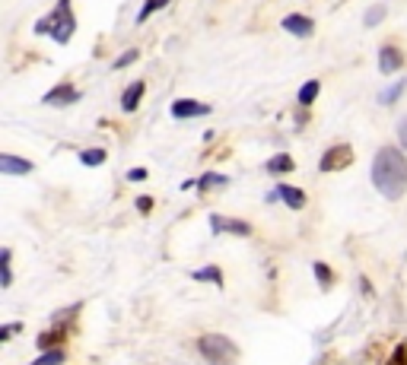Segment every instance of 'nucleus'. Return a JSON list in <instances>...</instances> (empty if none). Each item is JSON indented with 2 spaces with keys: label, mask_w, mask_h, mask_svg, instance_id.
<instances>
[{
  "label": "nucleus",
  "mask_w": 407,
  "mask_h": 365,
  "mask_svg": "<svg viewBox=\"0 0 407 365\" xmlns=\"http://www.w3.org/2000/svg\"><path fill=\"white\" fill-rule=\"evenodd\" d=\"M293 168H296V162H293V156H286V153L267 159V172L271 175H286V172H293Z\"/></svg>",
  "instance_id": "13"
},
{
  "label": "nucleus",
  "mask_w": 407,
  "mask_h": 365,
  "mask_svg": "<svg viewBox=\"0 0 407 365\" xmlns=\"http://www.w3.org/2000/svg\"><path fill=\"white\" fill-rule=\"evenodd\" d=\"M404 89H407V80H398V83H391L388 89L379 96V102H382V105H395V102L401 99V92H404Z\"/></svg>",
  "instance_id": "14"
},
{
  "label": "nucleus",
  "mask_w": 407,
  "mask_h": 365,
  "mask_svg": "<svg viewBox=\"0 0 407 365\" xmlns=\"http://www.w3.org/2000/svg\"><path fill=\"white\" fill-rule=\"evenodd\" d=\"M198 353L210 365H236V359H239V346L223 333H204L198 340Z\"/></svg>",
  "instance_id": "3"
},
{
  "label": "nucleus",
  "mask_w": 407,
  "mask_h": 365,
  "mask_svg": "<svg viewBox=\"0 0 407 365\" xmlns=\"http://www.w3.org/2000/svg\"><path fill=\"white\" fill-rule=\"evenodd\" d=\"M105 159H108L105 150H83L80 153V162H83V166H102Z\"/></svg>",
  "instance_id": "20"
},
{
  "label": "nucleus",
  "mask_w": 407,
  "mask_h": 365,
  "mask_svg": "<svg viewBox=\"0 0 407 365\" xmlns=\"http://www.w3.org/2000/svg\"><path fill=\"white\" fill-rule=\"evenodd\" d=\"M137 54H140V51L137 48H131V51H125V54H121V58L115 60V70H125L127 64H134V60H137Z\"/></svg>",
  "instance_id": "24"
},
{
  "label": "nucleus",
  "mask_w": 407,
  "mask_h": 365,
  "mask_svg": "<svg viewBox=\"0 0 407 365\" xmlns=\"http://www.w3.org/2000/svg\"><path fill=\"white\" fill-rule=\"evenodd\" d=\"M401 67H404V54H401L398 45H382L379 48V70L382 74H395Z\"/></svg>",
  "instance_id": "6"
},
{
  "label": "nucleus",
  "mask_w": 407,
  "mask_h": 365,
  "mask_svg": "<svg viewBox=\"0 0 407 365\" xmlns=\"http://www.w3.org/2000/svg\"><path fill=\"white\" fill-rule=\"evenodd\" d=\"M373 184L388 200H401L407 191V159L398 146H382L373 159Z\"/></svg>",
  "instance_id": "1"
},
{
  "label": "nucleus",
  "mask_w": 407,
  "mask_h": 365,
  "mask_svg": "<svg viewBox=\"0 0 407 365\" xmlns=\"http://www.w3.org/2000/svg\"><path fill=\"white\" fill-rule=\"evenodd\" d=\"M45 105H54V108H64V105H74V102H80V89H76L74 83H58L54 89H48L42 96Z\"/></svg>",
  "instance_id": "5"
},
{
  "label": "nucleus",
  "mask_w": 407,
  "mask_h": 365,
  "mask_svg": "<svg viewBox=\"0 0 407 365\" xmlns=\"http://www.w3.org/2000/svg\"><path fill=\"white\" fill-rule=\"evenodd\" d=\"M398 140H401V146H404V150H407V118H404V121H401V124H398Z\"/></svg>",
  "instance_id": "25"
},
{
  "label": "nucleus",
  "mask_w": 407,
  "mask_h": 365,
  "mask_svg": "<svg viewBox=\"0 0 407 365\" xmlns=\"http://www.w3.org/2000/svg\"><path fill=\"white\" fill-rule=\"evenodd\" d=\"M17 331H19V324H13V327H3V331H0V340H10V337H13Z\"/></svg>",
  "instance_id": "28"
},
{
  "label": "nucleus",
  "mask_w": 407,
  "mask_h": 365,
  "mask_svg": "<svg viewBox=\"0 0 407 365\" xmlns=\"http://www.w3.org/2000/svg\"><path fill=\"white\" fill-rule=\"evenodd\" d=\"M223 184H229V178H226V175L207 172V175H200V178H198V188H200V191H207V188H223Z\"/></svg>",
  "instance_id": "15"
},
{
  "label": "nucleus",
  "mask_w": 407,
  "mask_h": 365,
  "mask_svg": "<svg viewBox=\"0 0 407 365\" xmlns=\"http://www.w3.org/2000/svg\"><path fill=\"white\" fill-rule=\"evenodd\" d=\"M35 32L45 35L51 32V42L58 45H67L70 42V35L76 32V16H74V7H70V0H58V7L51 10L48 16L42 23L35 25Z\"/></svg>",
  "instance_id": "2"
},
{
  "label": "nucleus",
  "mask_w": 407,
  "mask_h": 365,
  "mask_svg": "<svg viewBox=\"0 0 407 365\" xmlns=\"http://www.w3.org/2000/svg\"><path fill=\"white\" fill-rule=\"evenodd\" d=\"M382 19H385V7H382V3H375V7L366 10V19H363V23L369 25V29H373V25H379Z\"/></svg>",
  "instance_id": "21"
},
{
  "label": "nucleus",
  "mask_w": 407,
  "mask_h": 365,
  "mask_svg": "<svg viewBox=\"0 0 407 365\" xmlns=\"http://www.w3.org/2000/svg\"><path fill=\"white\" fill-rule=\"evenodd\" d=\"M61 362H64V353H61V349H51V353H42L32 365H61Z\"/></svg>",
  "instance_id": "22"
},
{
  "label": "nucleus",
  "mask_w": 407,
  "mask_h": 365,
  "mask_svg": "<svg viewBox=\"0 0 407 365\" xmlns=\"http://www.w3.org/2000/svg\"><path fill=\"white\" fill-rule=\"evenodd\" d=\"M137 210H140V213H150V210H153V200H150V197H140V200H137Z\"/></svg>",
  "instance_id": "26"
},
{
  "label": "nucleus",
  "mask_w": 407,
  "mask_h": 365,
  "mask_svg": "<svg viewBox=\"0 0 407 365\" xmlns=\"http://www.w3.org/2000/svg\"><path fill=\"white\" fill-rule=\"evenodd\" d=\"M350 162H353V146L350 143H334L322 156V172H341V168H350Z\"/></svg>",
  "instance_id": "4"
},
{
  "label": "nucleus",
  "mask_w": 407,
  "mask_h": 365,
  "mask_svg": "<svg viewBox=\"0 0 407 365\" xmlns=\"http://www.w3.org/2000/svg\"><path fill=\"white\" fill-rule=\"evenodd\" d=\"M169 3H172V0H147V3L140 7V16H137V23H147V19H150L153 13H156V10L169 7Z\"/></svg>",
  "instance_id": "18"
},
{
  "label": "nucleus",
  "mask_w": 407,
  "mask_h": 365,
  "mask_svg": "<svg viewBox=\"0 0 407 365\" xmlns=\"http://www.w3.org/2000/svg\"><path fill=\"white\" fill-rule=\"evenodd\" d=\"M318 89H322V83H318V80H309V83H302L300 86V102H302V105H312V102H315V96H318Z\"/></svg>",
  "instance_id": "16"
},
{
  "label": "nucleus",
  "mask_w": 407,
  "mask_h": 365,
  "mask_svg": "<svg viewBox=\"0 0 407 365\" xmlns=\"http://www.w3.org/2000/svg\"><path fill=\"white\" fill-rule=\"evenodd\" d=\"M283 29L290 35H296V38H309V35L315 32V23L309 16H302V13H290V16H283Z\"/></svg>",
  "instance_id": "7"
},
{
  "label": "nucleus",
  "mask_w": 407,
  "mask_h": 365,
  "mask_svg": "<svg viewBox=\"0 0 407 365\" xmlns=\"http://www.w3.org/2000/svg\"><path fill=\"white\" fill-rule=\"evenodd\" d=\"M127 178H131V181H143V178H147V168H134V172H127Z\"/></svg>",
  "instance_id": "27"
},
{
  "label": "nucleus",
  "mask_w": 407,
  "mask_h": 365,
  "mask_svg": "<svg viewBox=\"0 0 407 365\" xmlns=\"http://www.w3.org/2000/svg\"><path fill=\"white\" fill-rule=\"evenodd\" d=\"M143 89H147L143 80H137V83L127 86L125 96H121V108H125V111H137V105H140V99H143Z\"/></svg>",
  "instance_id": "12"
},
{
  "label": "nucleus",
  "mask_w": 407,
  "mask_h": 365,
  "mask_svg": "<svg viewBox=\"0 0 407 365\" xmlns=\"http://www.w3.org/2000/svg\"><path fill=\"white\" fill-rule=\"evenodd\" d=\"M32 168H35V166L29 162V159L10 156V153H3V156H0V172H7V175H29Z\"/></svg>",
  "instance_id": "11"
},
{
  "label": "nucleus",
  "mask_w": 407,
  "mask_h": 365,
  "mask_svg": "<svg viewBox=\"0 0 407 365\" xmlns=\"http://www.w3.org/2000/svg\"><path fill=\"white\" fill-rule=\"evenodd\" d=\"M172 115L175 118H200V115H210V105L204 102H194V99H175L172 102Z\"/></svg>",
  "instance_id": "8"
},
{
  "label": "nucleus",
  "mask_w": 407,
  "mask_h": 365,
  "mask_svg": "<svg viewBox=\"0 0 407 365\" xmlns=\"http://www.w3.org/2000/svg\"><path fill=\"white\" fill-rule=\"evenodd\" d=\"M210 229L216 235L220 232H233V235H251V225L242 219H226V216H210Z\"/></svg>",
  "instance_id": "10"
},
{
  "label": "nucleus",
  "mask_w": 407,
  "mask_h": 365,
  "mask_svg": "<svg viewBox=\"0 0 407 365\" xmlns=\"http://www.w3.org/2000/svg\"><path fill=\"white\" fill-rule=\"evenodd\" d=\"M277 197H280L290 210H302V207H306V194H302L300 188H293V184H280L277 191H271V197H267V200H277Z\"/></svg>",
  "instance_id": "9"
},
{
  "label": "nucleus",
  "mask_w": 407,
  "mask_h": 365,
  "mask_svg": "<svg viewBox=\"0 0 407 365\" xmlns=\"http://www.w3.org/2000/svg\"><path fill=\"white\" fill-rule=\"evenodd\" d=\"M312 270H315V276H318V286H322V289H331V286H334V274H331V267L318 261V264L312 267Z\"/></svg>",
  "instance_id": "17"
},
{
  "label": "nucleus",
  "mask_w": 407,
  "mask_h": 365,
  "mask_svg": "<svg viewBox=\"0 0 407 365\" xmlns=\"http://www.w3.org/2000/svg\"><path fill=\"white\" fill-rule=\"evenodd\" d=\"M0 261H3V276H0V286L7 289L10 283H13V270H10V251L3 248V254H0Z\"/></svg>",
  "instance_id": "23"
},
{
  "label": "nucleus",
  "mask_w": 407,
  "mask_h": 365,
  "mask_svg": "<svg viewBox=\"0 0 407 365\" xmlns=\"http://www.w3.org/2000/svg\"><path fill=\"white\" fill-rule=\"evenodd\" d=\"M194 280H210L216 283V286H223V274H220V267H200V270H194Z\"/></svg>",
  "instance_id": "19"
}]
</instances>
